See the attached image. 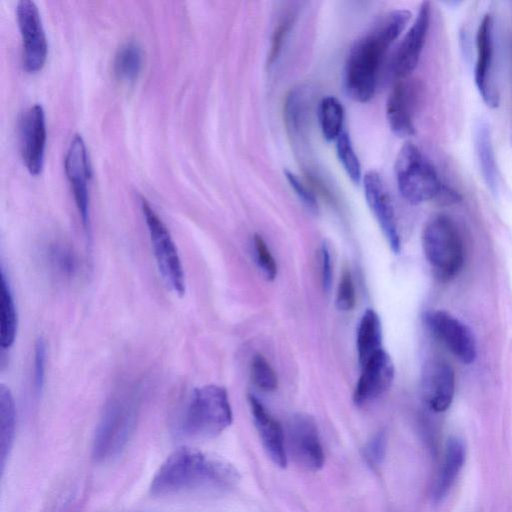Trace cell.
I'll return each instance as SVG.
<instances>
[{"mask_svg":"<svg viewBox=\"0 0 512 512\" xmlns=\"http://www.w3.org/2000/svg\"><path fill=\"white\" fill-rule=\"evenodd\" d=\"M16 15L22 37L23 67L27 72H37L43 67L48 50L38 7L31 0H20Z\"/></svg>","mask_w":512,"mask_h":512,"instance_id":"cell-10","label":"cell"},{"mask_svg":"<svg viewBox=\"0 0 512 512\" xmlns=\"http://www.w3.org/2000/svg\"><path fill=\"white\" fill-rule=\"evenodd\" d=\"M422 391L433 411H446L455 392V376L451 366L441 360L427 364L422 374Z\"/></svg>","mask_w":512,"mask_h":512,"instance_id":"cell-17","label":"cell"},{"mask_svg":"<svg viewBox=\"0 0 512 512\" xmlns=\"http://www.w3.org/2000/svg\"><path fill=\"white\" fill-rule=\"evenodd\" d=\"M466 457V449L463 442L451 437L446 441L439 469L436 473L431 495L434 501L443 500L453 486L461 471Z\"/></svg>","mask_w":512,"mask_h":512,"instance_id":"cell-20","label":"cell"},{"mask_svg":"<svg viewBox=\"0 0 512 512\" xmlns=\"http://www.w3.org/2000/svg\"><path fill=\"white\" fill-rule=\"evenodd\" d=\"M430 332L462 363L471 364L477 356L475 337L470 328L444 310L425 315Z\"/></svg>","mask_w":512,"mask_h":512,"instance_id":"cell-9","label":"cell"},{"mask_svg":"<svg viewBox=\"0 0 512 512\" xmlns=\"http://www.w3.org/2000/svg\"><path fill=\"white\" fill-rule=\"evenodd\" d=\"M64 166L83 227L88 233L90 230L88 189L90 164L86 145L81 135L76 134L72 138L65 156Z\"/></svg>","mask_w":512,"mask_h":512,"instance_id":"cell-11","label":"cell"},{"mask_svg":"<svg viewBox=\"0 0 512 512\" xmlns=\"http://www.w3.org/2000/svg\"><path fill=\"white\" fill-rule=\"evenodd\" d=\"M362 372L356 384L353 401L357 406H364L383 395L394 379V365L389 354L380 350L362 366Z\"/></svg>","mask_w":512,"mask_h":512,"instance_id":"cell-15","label":"cell"},{"mask_svg":"<svg viewBox=\"0 0 512 512\" xmlns=\"http://www.w3.org/2000/svg\"><path fill=\"white\" fill-rule=\"evenodd\" d=\"M18 317L11 286L5 271L1 269V302H0V346L9 349L17 334Z\"/></svg>","mask_w":512,"mask_h":512,"instance_id":"cell-23","label":"cell"},{"mask_svg":"<svg viewBox=\"0 0 512 512\" xmlns=\"http://www.w3.org/2000/svg\"><path fill=\"white\" fill-rule=\"evenodd\" d=\"M336 153L348 177L354 183H359L362 177L361 165L354 151L351 139L344 130L336 139Z\"/></svg>","mask_w":512,"mask_h":512,"instance_id":"cell-27","label":"cell"},{"mask_svg":"<svg viewBox=\"0 0 512 512\" xmlns=\"http://www.w3.org/2000/svg\"><path fill=\"white\" fill-rule=\"evenodd\" d=\"M410 18L406 9L393 10L353 44L344 68V87L352 100L364 103L373 97L385 54Z\"/></svg>","mask_w":512,"mask_h":512,"instance_id":"cell-2","label":"cell"},{"mask_svg":"<svg viewBox=\"0 0 512 512\" xmlns=\"http://www.w3.org/2000/svg\"><path fill=\"white\" fill-rule=\"evenodd\" d=\"M251 377L255 385L264 391H273L277 388V375L261 354L254 355L251 361Z\"/></svg>","mask_w":512,"mask_h":512,"instance_id":"cell-29","label":"cell"},{"mask_svg":"<svg viewBox=\"0 0 512 512\" xmlns=\"http://www.w3.org/2000/svg\"><path fill=\"white\" fill-rule=\"evenodd\" d=\"M233 420L224 387L215 384L195 388L181 411L179 432L192 439H210L221 434Z\"/></svg>","mask_w":512,"mask_h":512,"instance_id":"cell-3","label":"cell"},{"mask_svg":"<svg viewBox=\"0 0 512 512\" xmlns=\"http://www.w3.org/2000/svg\"><path fill=\"white\" fill-rule=\"evenodd\" d=\"M248 401L254 425L267 455L274 464L285 467L287 450L281 425L255 396L249 395Z\"/></svg>","mask_w":512,"mask_h":512,"instance_id":"cell-18","label":"cell"},{"mask_svg":"<svg viewBox=\"0 0 512 512\" xmlns=\"http://www.w3.org/2000/svg\"><path fill=\"white\" fill-rule=\"evenodd\" d=\"M382 349L381 321L374 310L367 309L363 313L357 329V351L360 365L362 366Z\"/></svg>","mask_w":512,"mask_h":512,"instance_id":"cell-21","label":"cell"},{"mask_svg":"<svg viewBox=\"0 0 512 512\" xmlns=\"http://www.w3.org/2000/svg\"><path fill=\"white\" fill-rule=\"evenodd\" d=\"M286 450L302 468L318 471L324 465V451L315 420L308 414L293 415L287 425Z\"/></svg>","mask_w":512,"mask_h":512,"instance_id":"cell-8","label":"cell"},{"mask_svg":"<svg viewBox=\"0 0 512 512\" xmlns=\"http://www.w3.org/2000/svg\"><path fill=\"white\" fill-rule=\"evenodd\" d=\"M16 429V408L13 395L8 387L0 385V464L3 472L14 444Z\"/></svg>","mask_w":512,"mask_h":512,"instance_id":"cell-22","label":"cell"},{"mask_svg":"<svg viewBox=\"0 0 512 512\" xmlns=\"http://www.w3.org/2000/svg\"><path fill=\"white\" fill-rule=\"evenodd\" d=\"M422 247L439 280L453 279L462 268L465 257L463 239L450 217L438 215L426 224L422 233Z\"/></svg>","mask_w":512,"mask_h":512,"instance_id":"cell-5","label":"cell"},{"mask_svg":"<svg viewBox=\"0 0 512 512\" xmlns=\"http://www.w3.org/2000/svg\"><path fill=\"white\" fill-rule=\"evenodd\" d=\"M494 42L493 18L487 13L483 16L476 35V64L474 79L483 101L495 108L499 104V94L493 78Z\"/></svg>","mask_w":512,"mask_h":512,"instance_id":"cell-12","label":"cell"},{"mask_svg":"<svg viewBox=\"0 0 512 512\" xmlns=\"http://www.w3.org/2000/svg\"><path fill=\"white\" fill-rule=\"evenodd\" d=\"M240 479L227 461L191 447L173 451L160 465L150 484L153 496L225 491Z\"/></svg>","mask_w":512,"mask_h":512,"instance_id":"cell-1","label":"cell"},{"mask_svg":"<svg viewBox=\"0 0 512 512\" xmlns=\"http://www.w3.org/2000/svg\"><path fill=\"white\" fill-rule=\"evenodd\" d=\"M285 177L293 188L299 199L311 210L317 209V200L315 195L298 179L292 172L285 170Z\"/></svg>","mask_w":512,"mask_h":512,"instance_id":"cell-34","label":"cell"},{"mask_svg":"<svg viewBox=\"0 0 512 512\" xmlns=\"http://www.w3.org/2000/svg\"><path fill=\"white\" fill-rule=\"evenodd\" d=\"M141 210L159 273L167 287L182 297L186 291L185 274L176 245L161 218L144 198H141Z\"/></svg>","mask_w":512,"mask_h":512,"instance_id":"cell-7","label":"cell"},{"mask_svg":"<svg viewBox=\"0 0 512 512\" xmlns=\"http://www.w3.org/2000/svg\"><path fill=\"white\" fill-rule=\"evenodd\" d=\"M318 118L323 137L327 141L336 140L343 131L344 110L341 102L334 96L322 98Z\"/></svg>","mask_w":512,"mask_h":512,"instance_id":"cell-26","label":"cell"},{"mask_svg":"<svg viewBox=\"0 0 512 512\" xmlns=\"http://www.w3.org/2000/svg\"><path fill=\"white\" fill-rule=\"evenodd\" d=\"M387 449V436L384 430L376 432L366 443L363 457L371 470L377 471L383 464Z\"/></svg>","mask_w":512,"mask_h":512,"instance_id":"cell-30","label":"cell"},{"mask_svg":"<svg viewBox=\"0 0 512 512\" xmlns=\"http://www.w3.org/2000/svg\"><path fill=\"white\" fill-rule=\"evenodd\" d=\"M142 65V48L139 43L131 40L118 48L113 61V72L118 80L130 83L138 78Z\"/></svg>","mask_w":512,"mask_h":512,"instance_id":"cell-24","label":"cell"},{"mask_svg":"<svg viewBox=\"0 0 512 512\" xmlns=\"http://www.w3.org/2000/svg\"><path fill=\"white\" fill-rule=\"evenodd\" d=\"M52 268L62 277H72L77 272V259L73 251L65 245H52L48 251Z\"/></svg>","mask_w":512,"mask_h":512,"instance_id":"cell-28","label":"cell"},{"mask_svg":"<svg viewBox=\"0 0 512 512\" xmlns=\"http://www.w3.org/2000/svg\"><path fill=\"white\" fill-rule=\"evenodd\" d=\"M476 151L483 178L492 191L498 188V172L489 127L481 123L476 132Z\"/></svg>","mask_w":512,"mask_h":512,"instance_id":"cell-25","label":"cell"},{"mask_svg":"<svg viewBox=\"0 0 512 512\" xmlns=\"http://www.w3.org/2000/svg\"><path fill=\"white\" fill-rule=\"evenodd\" d=\"M394 170L398 190L411 204L429 201L444 190L435 168L413 143L400 148Z\"/></svg>","mask_w":512,"mask_h":512,"instance_id":"cell-6","label":"cell"},{"mask_svg":"<svg viewBox=\"0 0 512 512\" xmlns=\"http://www.w3.org/2000/svg\"><path fill=\"white\" fill-rule=\"evenodd\" d=\"M19 139L23 162L27 170L37 175L44 164L46 123L45 114L40 104L26 109L19 121Z\"/></svg>","mask_w":512,"mask_h":512,"instance_id":"cell-13","label":"cell"},{"mask_svg":"<svg viewBox=\"0 0 512 512\" xmlns=\"http://www.w3.org/2000/svg\"><path fill=\"white\" fill-rule=\"evenodd\" d=\"M47 348L43 338L39 337L35 343L34 348V371H33V385L37 395L41 391L45 383V370H46Z\"/></svg>","mask_w":512,"mask_h":512,"instance_id":"cell-33","label":"cell"},{"mask_svg":"<svg viewBox=\"0 0 512 512\" xmlns=\"http://www.w3.org/2000/svg\"><path fill=\"white\" fill-rule=\"evenodd\" d=\"M356 302L355 286L349 270H344L336 293V306L341 311L353 309Z\"/></svg>","mask_w":512,"mask_h":512,"instance_id":"cell-32","label":"cell"},{"mask_svg":"<svg viewBox=\"0 0 512 512\" xmlns=\"http://www.w3.org/2000/svg\"><path fill=\"white\" fill-rule=\"evenodd\" d=\"M321 276L323 288L328 291L332 281V264L330 249L327 242H323L321 247Z\"/></svg>","mask_w":512,"mask_h":512,"instance_id":"cell-35","label":"cell"},{"mask_svg":"<svg viewBox=\"0 0 512 512\" xmlns=\"http://www.w3.org/2000/svg\"><path fill=\"white\" fill-rule=\"evenodd\" d=\"M367 204L374 214L391 250L399 253L401 240L397 228L394 207L384 182L376 171H368L363 177Z\"/></svg>","mask_w":512,"mask_h":512,"instance_id":"cell-14","label":"cell"},{"mask_svg":"<svg viewBox=\"0 0 512 512\" xmlns=\"http://www.w3.org/2000/svg\"><path fill=\"white\" fill-rule=\"evenodd\" d=\"M415 103V86L406 79L400 80L393 87L386 103L387 121L398 137H409L415 133Z\"/></svg>","mask_w":512,"mask_h":512,"instance_id":"cell-19","label":"cell"},{"mask_svg":"<svg viewBox=\"0 0 512 512\" xmlns=\"http://www.w3.org/2000/svg\"><path fill=\"white\" fill-rule=\"evenodd\" d=\"M138 393L122 392L106 404L93 441V457L101 462L117 456L126 446L135 428Z\"/></svg>","mask_w":512,"mask_h":512,"instance_id":"cell-4","label":"cell"},{"mask_svg":"<svg viewBox=\"0 0 512 512\" xmlns=\"http://www.w3.org/2000/svg\"><path fill=\"white\" fill-rule=\"evenodd\" d=\"M253 245L259 268L268 280H273L277 275V264L269 248L258 234L253 237Z\"/></svg>","mask_w":512,"mask_h":512,"instance_id":"cell-31","label":"cell"},{"mask_svg":"<svg viewBox=\"0 0 512 512\" xmlns=\"http://www.w3.org/2000/svg\"><path fill=\"white\" fill-rule=\"evenodd\" d=\"M430 14L429 2H422L413 24L396 51L393 72L400 80L406 79L419 62L429 29Z\"/></svg>","mask_w":512,"mask_h":512,"instance_id":"cell-16","label":"cell"}]
</instances>
